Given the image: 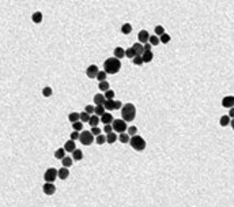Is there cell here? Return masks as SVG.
<instances>
[{
	"instance_id": "cell-2",
	"label": "cell",
	"mask_w": 234,
	"mask_h": 207,
	"mask_svg": "<svg viewBox=\"0 0 234 207\" xmlns=\"http://www.w3.org/2000/svg\"><path fill=\"white\" fill-rule=\"evenodd\" d=\"M121 116H123V120L127 121V123H131L134 121L136 117V106L132 104V102H127L124 105L121 106Z\"/></svg>"
},
{
	"instance_id": "cell-48",
	"label": "cell",
	"mask_w": 234,
	"mask_h": 207,
	"mask_svg": "<svg viewBox=\"0 0 234 207\" xmlns=\"http://www.w3.org/2000/svg\"><path fill=\"white\" fill-rule=\"evenodd\" d=\"M151 44H150V42H146V44H143V49L144 50H151Z\"/></svg>"
},
{
	"instance_id": "cell-43",
	"label": "cell",
	"mask_w": 234,
	"mask_h": 207,
	"mask_svg": "<svg viewBox=\"0 0 234 207\" xmlns=\"http://www.w3.org/2000/svg\"><path fill=\"white\" fill-rule=\"evenodd\" d=\"M79 136H80V132H78V131H72V133L70 135V139L75 142V141H78L79 139Z\"/></svg>"
},
{
	"instance_id": "cell-19",
	"label": "cell",
	"mask_w": 234,
	"mask_h": 207,
	"mask_svg": "<svg viewBox=\"0 0 234 207\" xmlns=\"http://www.w3.org/2000/svg\"><path fill=\"white\" fill-rule=\"evenodd\" d=\"M105 101H106V100H105L103 93H98V94L94 95V104H95V105H103Z\"/></svg>"
},
{
	"instance_id": "cell-40",
	"label": "cell",
	"mask_w": 234,
	"mask_h": 207,
	"mask_svg": "<svg viewBox=\"0 0 234 207\" xmlns=\"http://www.w3.org/2000/svg\"><path fill=\"white\" fill-rule=\"evenodd\" d=\"M135 56L136 55H135V52H134V49H132V46L125 49V57H128V59H134Z\"/></svg>"
},
{
	"instance_id": "cell-42",
	"label": "cell",
	"mask_w": 234,
	"mask_h": 207,
	"mask_svg": "<svg viewBox=\"0 0 234 207\" xmlns=\"http://www.w3.org/2000/svg\"><path fill=\"white\" fill-rule=\"evenodd\" d=\"M132 63L135 64V66H142V64H144V63H143L142 56H135L134 59H132Z\"/></svg>"
},
{
	"instance_id": "cell-1",
	"label": "cell",
	"mask_w": 234,
	"mask_h": 207,
	"mask_svg": "<svg viewBox=\"0 0 234 207\" xmlns=\"http://www.w3.org/2000/svg\"><path fill=\"white\" fill-rule=\"evenodd\" d=\"M121 70V61L117 57H108L103 63V71L108 75H114Z\"/></svg>"
},
{
	"instance_id": "cell-18",
	"label": "cell",
	"mask_w": 234,
	"mask_h": 207,
	"mask_svg": "<svg viewBox=\"0 0 234 207\" xmlns=\"http://www.w3.org/2000/svg\"><path fill=\"white\" fill-rule=\"evenodd\" d=\"M32 21L37 25H39L41 22H42V12L41 11H36V12H33L32 15Z\"/></svg>"
},
{
	"instance_id": "cell-7",
	"label": "cell",
	"mask_w": 234,
	"mask_h": 207,
	"mask_svg": "<svg viewBox=\"0 0 234 207\" xmlns=\"http://www.w3.org/2000/svg\"><path fill=\"white\" fill-rule=\"evenodd\" d=\"M42 191L45 195L52 196V195H55V192H56V187H55L53 182H45L42 185Z\"/></svg>"
},
{
	"instance_id": "cell-11",
	"label": "cell",
	"mask_w": 234,
	"mask_h": 207,
	"mask_svg": "<svg viewBox=\"0 0 234 207\" xmlns=\"http://www.w3.org/2000/svg\"><path fill=\"white\" fill-rule=\"evenodd\" d=\"M149 38H150V33L147 32V30H140V32L138 33V40L140 44H146V42H149Z\"/></svg>"
},
{
	"instance_id": "cell-38",
	"label": "cell",
	"mask_w": 234,
	"mask_h": 207,
	"mask_svg": "<svg viewBox=\"0 0 234 207\" xmlns=\"http://www.w3.org/2000/svg\"><path fill=\"white\" fill-rule=\"evenodd\" d=\"M95 142L98 144H103V143H106V135H102V133H99L98 136L95 138Z\"/></svg>"
},
{
	"instance_id": "cell-33",
	"label": "cell",
	"mask_w": 234,
	"mask_h": 207,
	"mask_svg": "<svg viewBox=\"0 0 234 207\" xmlns=\"http://www.w3.org/2000/svg\"><path fill=\"white\" fill-rule=\"evenodd\" d=\"M163 33H165V27H163L162 25H158V26H155V27H154V34H155V35H158V37H159V35H162Z\"/></svg>"
},
{
	"instance_id": "cell-29",
	"label": "cell",
	"mask_w": 234,
	"mask_h": 207,
	"mask_svg": "<svg viewBox=\"0 0 234 207\" xmlns=\"http://www.w3.org/2000/svg\"><path fill=\"white\" fill-rule=\"evenodd\" d=\"M149 42H150V44H151V45H153V46H156V45H158V44H161V41H159V37H158V35H155V34L150 35Z\"/></svg>"
},
{
	"instance_id": "cell-9",
	"label": "cell",
	"mask_w": 234,
	"mask_h": 207,
	"mask_svg": "<svg viewBox=\"0 0 234 207\" xmlns=\"http://www.w3.org/2000/svg\"><path fill=\"white\" fill-rule=\"evenodd\" d=\"M222 106L223 108H234V95H226L222 98Z\"/></svg>"
},
{
	"instance_id": "cell-13",
	"label": "cell",
	"mask_w": 234,
	"mask_h": 207,
	"mask_svg": "<svg viewBox=\"0 0 234 207\" xmlns=\"http://www.w3.org/2000/svg\"><path fill=\"white\" fill-rule=\"evenodd\" d=\"M117 141H118V135H117L114 131H112V132L106 133V143L113 144V143H116Z\"/></svg>"
},
{
	"instance_id": "cell-31",
	"label": "cell",
	"mask_w": 234,
	"mask_h": 207,
	"mask_svg": "<svg viewBox=\"0 0 234 207\" xmlns=\"http://www.w3.org/2000/svg\"><path fill=\"white\" fill-rule=\"evenodd\" d=\"M113 104H114V100H106V101L103 102V108L106 109L108 112H110V110H113Z\"/></svg>"
},
{
	"instance_id": "cell-50",
	"label": "cell",
	"mask_w": 234,
	"mask_h": 207,
	"mask_svg": "<svg viewBox=\"0 0 234 207\" xmlns=\"http://www.w3.org/2000/svg\"><path fill=\"white\" fill-rule=\"evenodd\" d=\"M230 125H231V128H233V131H234V119L230 120Z\"/></svg>"
},
{
	"instance_id": "cell-22",
	"label": "cell",
	"mask_w": 234,
	"mask_h": 207,
	"mask_svg": "<svg viewBox=\"0 0 234 207\" xmlns=\"http://www.w3.org/2000/svg\"><path fill=\"white\" fill-rule=\"evenodd\" d=\"M68 120H70V123L78 121V120H80V113L79 112H71L70 115H68Z\"/></svg>"
},
{
	"instance_id": "cell-28",
	"label": "cell",
	"mask_w": 234,
	"mask_h": 207,
	"mask_svg": "<svg viewBox=\"0 0 234 207\" xmlns=\"http://www.w3.org/2000/svg\"><path fill=\"white\" fill-rule=\"evenodd\" d=\"M101 123L99 121V117L95 116V115H93V116H90V120H89V124L91 127H98V124Z\"/></svg>"
},
{
	"instance_id": "cell-25",
	"label": "cell",
	"mask_w": 234,
	"mask_h": 207,
	"mask_svg": "<svg viewBox=\"0 0 234 207\" xmlns=\"http://www.w3.org/2000/svg\"><path fill=\"white\" fill-rule=\"evenodd\" d=\"M230 117L227 116V115H225V116H222L219 119V124L220 127H227V125H230Z\"/></svg>"
},
{
	"instance_id": "cell-21",
	"label": "cell",
	"mask_w": 234,
	"mask_h": 207,
	"mask_svg": "<svg viewBox=\"0 0 234 207\" xmlns=\"http://www.w3.org/2000/svg\"><path fill=\"white\" fill-rule=\"evenodd\" d=\"M61 164H63L64 168H71L72 164H74V159H72V157H64L63 159H61Z\"/></svg>"
},
{
	"instance_id": "cell-44",
	"label": "cell",
	"mask_w": 234,
	"mask_h": 207,
	"mask_svg": "<svg viewBox=\"0 0 234 207\" xmlns=\"http://www.w3.org/2000/svg\"><path fill=\"white\" fill-rule=\"evenodd\" d=\"M90 132H91L94 136H98L99 133H102V131H101L99 127H91V131H90Z\"/></svg>"
},
{
	"instance_id": "cell-15",
	"label": "cell",
	"mask_w": 234,
	"mask_h": 207,
	"mask_svg": "<svg viewBox=\"0 0 234 207\" xmlns=\"http://www.w3.org/2000/svg\"><path fill=\"white\" fill-rule=\"evenodd\" d=\"M142 59H143V63H151L154 59V53L151 50H144L142 55Z\"/></svg>"
},
{
	"instance_id": "cell-30",
	"label": "cell",
	"mask_w": 234,
	"mask_h": 207,
	"mask_svg": "<svg viewBox=\"0 0 234 207\" xmlns=\"http://www.w3.org/2000/svg\"><path fill=\"white\" fill-rule=\"evenodd\" d=\"M98 89L101 91H102V93H105V91L106 90H109V82H106V81H102V82H99L98 83Z\"/></svg>"
},
{
	"instance_id": "cell-23",
	"label": "cell",
	"mask_w": 234,
	"mask_h": 207,
	"mask_svg": "<svg viewBox=\"0 0 234 207\" xmlns=\"http://www.w3.org/2000/svg\"><path fill=\"white\" fill-rule=\"evenodd\" d=\"M129 139H131V136L128 135L127 132H121V133H118V141L121 142V143H129Z\"/></svg>"
},
{
	"instance_id": "cell-10",
	"label": "cell",
	"mask_w": 234,
	"mask_h": 207,
	"mask_svg": "<svg viewBox=\"0 0 234 207\" xmlns=\"http://www.w3.org/2000/svg\"><path fill=\"white\" fill-rule=\"evenodd\" d=\"M99 121H101L103 125H106V124H112V121H113V115H112L110 112H105L102 116L99 117Z\"/></svg>"
},
{
	"instance_id": "cell-32",
	"label": "cell",
	"mask_w": 234,
	"mask_h": 207,
	"mask_svg": "<svg viewBox=\"0 0 234 207\" xmlns=\"http://www.w3.org/2000/svg\"><path fill=\"white\" fill-rule=\"evenodd\" d=\"M72 128H74V131H78V132H80V131L83 130V123H82L80 120H78V121L72 123Z\"/></svg>"
},
{
	"instance_id": "cell-6",
	"label": "cell",
	"mask_w": 234,
	"mask_h": 207,
	"mask_svg": "<svg viewBox=\"0 0 234 207\" xmlns=\"http://www.w3.org/2000/svg\"><path fill=\"white\" fill-rule=\"evenodd\" d=\"M56 179H57V169L56 168L46 169V172L44 173V180H45V182H53Z\"/></svg>"
},
{
	"instance_id": "cell-4",
	"label": "cell",
	"mask_w": 234,
	"mask_h": 207,
	"mask_svg": "<svg viewBox=\"0 0 234 207\" xmlns=\"http://www.w3.org/2000/svg\"><path fill=\"white\" fill-rule=\"evenodd\" d=\"M112 127H113V131L116 133H121V132H127V121H124L123 119H116L112 121Z\"/></svg>"
},
{
	"instance_id": "cell-49",
	"label": "cell",
	"mask_w": 234,
	"mask_h": 207,
	"mask_svg": "<svg viewBox=\"0 0 234 207\" xmlns=\"http://www.w3.org/2000/svg\"><path fill=\"white\" fill-rule=\"evenodd\" d=\"M227 116L230 117V119H234V108L229 109V115H227Z\"/></svg>"
},
{
	"instance_id": "cell-45",
	"label": "cell",
	"mask_w": 234,
	"mask_h": 207,
	"mask_svg": "<svg viewBox=\"0 0 234 207\" xmlns=\"http://www.w3.org/2000/svg\"><path fill=\"white\" fill-rule=\"evenodd\" d=\"M94 109H95V106H93V105H86L85 112H86V113H89L90 116H91V115H94Z\"/></svg>"
},
{
	"instance_id": "cell-16",
	"label": "cell",
	"mask_w": 234,
	"mask_h": 207,
	"mask_svg": "<svg viewBox=\"0 0 234 207\" xmlns=\"http://www.w3.org/2000/svg\"><path fill=\"white\" fill-rule=\"evenodd\" d=\"M132 49H134V52H135L136 56H142L143 52H144V49H143V44H140V42L134 44V45H132Z\"/></svg>"
},
{
	"instance_id": "cell-14",
	"label": "cell",
	"mask_w": 234,
	"mask_h": 207,
	"mask_svg": "<svg viewBox=\"0 0 234 207\" xmlns=\"http://www.w3.org/2000/svg\"><path fill=\"white\" fill-rule=\"evenodd\" d=\"M113 53H114V57H117L118 60H121V59H124V57H125V49H124V48H121V46H116L114 50H113Z\"/></svg>"
},
{
	"instance_id": "cell-34",
	"label": "cell",
	"mask_w": 234,
	"mask_h": 207,
	"mask_svg": "<svg viewBox=\"0 0 234 207\" xmlns=\"http://www.w3.org/2000/svg\"><path fill=\"white\" fill-rule=\"evenodd\" d=\"M170 35L167 34V33H163L162 35H159V41L162 42V44H169L170 42Z\"/></svg>"
},
{
	"instance_id": "cell-47",
	"label": "cell",
	"mask_w": 234,
	"mask_h": 207,
	"mask_svg": "<svg viewBox=\"0 0 234 207\" xmlns=\"http://www.w3.org/2000/svg\"><path fill=\"white\" fill-rule=\"evenodd\" d=\"M113 131V127H112V124H106V125L103 127V132H105V135L109 132H112Z\"/></svg>"
},
{
	"instance_id": "cell-17",
	"label": "cell",
	"mask_w": 234,
	"mask_h": 207,
	"mask_svg": "<svg viewBox=\"0 0 234 207\" xmlns=\"http://www.w3.org/2000/svg\"><path fill=\"white\" fill-rule=\"evenodd\" d=\"M63 149L65 150V153H72V151L76 149V146H75V142L71 141V139H70V141H67L65 143H64V147Z\"/></svg>"
},
{
	"instance_id": "cell-3",
	"label": "cell",
	"mask_w": 234,
	"mask_h": 207,
	"mask_svg": "<svg viewBox=\"0 0 234 207\" xmlns=\"http://www.w3.org/2000/svg\"><path fill=\"white\" fill-rule=\"evenodd\" d=\"M129 144L135 151H143L146 149V141L139 135H134L129 139Z\"/></svg>"
},
{
	"instance_id": "cell-39",
	"label": "cell",
	"mask_w": 234,
	"mask_h": 207,
	"mask_svg": "<svg viewBox=\"0 0 234 207\" xmlns=\"http://www.w3.org/2000/svg\"><path fill=\"white\" fill-rule=\"evenodd\" d=\"M89 120H90V115H89V113H86L85 110H83V112H80V121H82V123H89Z\"/></svg>"
},
{
	"instance_id": "cell-20",
	"label": "cell",
	"mask_w": 234,
	"mask_h": 207,
	"mask_svg": "<svg viewBox=\"0 0 234 207\" xmlns=\"http://www.w3.org/2000/svg\"><path fill=\"white\" fill-rule=\"evenodd\" d=\"M71 154H72V159H74V161H80V159H83V153H82V150H79V149H75Z\"/></svg>"
},
{
	"instance_id": "cell-8",
	"label": "cell",
	"mask_w": 234,
	"mask_h": 207,
	"mask_svg": "<svg viewBox=\"0 0 234 207\" xmlns=\"http://www.w3.org/2000/svg\"><path fill=\"white\" fill-rule=\"evenodd\" d=\"M99 68L95 66V64H91V66H89L87 68H86V75H87V78H90V79H94V78L97 76V74H98Z\"/></svg>"
},
{
	"instance_id": "cell-24",
	"label": "cell",
	"mask_w": 234,
	"mask_h": 207,
	"mask_svg": "<svg viewBox=\"0 0 234 207\" xmlns=\"http://www.w3.org/2000/svg\"><path fill=\"white\" fill-rule=\"evenodd\" d=\"M105 112H106V109L103 108V105H95V109H94V115H95V116L101 117Z\"/></svg>"
},
{
	"instance_id": "cell-46",
	"label": "cell",
	"mask_w": 234,
	"mask_h": 207,
	"mask_svg": "<svg viewBox=\"0 0 234 207\" xmlns=\"http://www.w3.org/2000/svg\"><path fill=\"white\" fill-rule=\"evenodd\" d=\"M123 106V102L118 101V100H114V104H113V110H117V109H121Z\"/></svg>"
},
{
	"instance_id": "cell-12",
	"label": "cell",
	"mask_w": 234,
	"mask_h": 207,
	"mask_svg": "<svg viewBox=\"0 0 234 207\" xmlns=\"http://www.w3.org/2000/svg\"><path fill=\"white\" fill-rule=\"evenodd\" d=\"M57 177L60 180H65V179H68L70 177V169L68 168H60L59 170H57Z\"/></svg>"
},
{
	"instance_id": "cell-36",
	"label": "cell",
	"mask_w": 234,
	"mask_h": 207,
	"mask_svg": "<svg viewBox=\"0 0 234 207\" xmlns=\"http://www.w3.org/2000/svg\"><path fill=\"white\" fill-rule=\"evenodd\" d=\"M127 133L129 136H134V135H138V128L135 125H131L127 128Z\"/></svg>"
},
{
	"instance_id": "cell-35",
	"label": "cell",
	"mask_w": 234,
	"mask_h": 207,
	"mask_svg": "<svg viewBox=\"0 0 234 207\" xmlns=\"http://www.w3.org/2000/svg\"><path fill=\"white\" fill-rule=\"evenodd\" d=\"M106 76H108V74L105 71H98L95 79H98V82H102V81H106Z\"/></svg>"
},
{
	"instance_id": "cell-41",
	"label": "cell",
	"mask_w": 234,
	"mask_h": 207,
	"mask_svg": "<svg viewBox=\"0 0 234 207\" xmlns=\"http://www.w3.org/2000/svg\"><path fill=\"white\" fill-rule=\"evenodd\" d=\"M114 94H116V93H114L113 90H110V89L103 93V95H105V100H113L114 98Z\"/></svg>"
},
{
	"instance_id": "cell-27",
	"label": "cell",
	"mask_w": 234,
	"mask_h": 207,
	"mask_svg": "<svg viewBox=\"0 0 234 207\" xmlns=\"http://www.w3.org/2000/svg\"><path fill=\"white\" fill-rule=\"evenodd\" d=\"M131 32H132L131 23H124V25L121 26V33H123V34H131Z\"/></svg>"
},
{
	"instance_id": "cell-37",
	"label": "cell",
	"mask_w": 234,
	"mask_h": 207,
	"mask_svg": "<svg viewBox=\"0 0 234 207\" xmlns=\"http://www.w3.org/2000/svg\"><path fill=\"white\" fill-rule=\"evenodd\" d=\"M52 94H53V90H52V87L46 86V87L42 89V95H44V97H50Z\"/></svg>"
},
{
	"instance_id": "cell-26",
	"label": "cell",
	"mask_w": 234,
	"mask_h": 207,
	"mask_svg": "<svg viewBox=\"0 0 234 207\" xmlns=\"http://www.w3.org/2000/svg\"><path fill=\"white\" fill-rule=\"evenodd\" d=\"M64 157H65V150H64L63 147L57 149V150L55 151V158H56V159H63Z\"/></svg>"
},
{
	"instance_id": "cell-5",
	"label": "cell",
	"mask_w": 234,
	"mask_h": 207,
	"mask_svg": "<svg viewBox=\"0 0 234 207\" xmlns=\"http://www.w3.org/2000/svg\"><path fill=\"white\" fill-rule=\"evenodd\" d=\"M79 141L83 146H90L94 142V135H93L90 131H82L80 136H79Z\"/></svg>"
}]
</instances>
